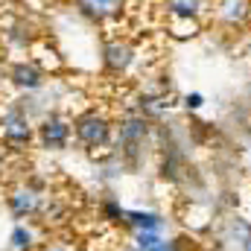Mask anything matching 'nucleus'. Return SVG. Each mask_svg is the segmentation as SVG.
I'll list each match as a JSON object with an SVG mask.
<instances>
[{"label": "nucleus", "instance_id": "obj_1", "mask_svg": "<svg viewBox=\"0 0 251 251\" xmlns=\"http://www.w3.org/2000/svg\"><path fill=\"white\" fill-rule=\"evenodd\" d=\"M152 131H155L152 120L143 117L140 111H128L126 117H120V123L114 126V146H117V155L126 167H131V170L140 167Z\"/></svg>", "mask_w": 251, "mask_h": 251}, {"label": "nucleus", "instance_id": "obj_2", "mask_svg": "<svg viewBox=\"0 0 251 251\" xmlns=\"http://www.w3.org/2000/svg\"><path fill=\"white\" fill-rule=\"evenodd\" d=\"M73 137L88 152L108 149L114 143V120L102 108H88V111L73 117Z\"/></svg>", "mask_w": 251, "mask_h": 251}, {"label": "nucleus", "instance_id": "obj_3", "mask_svg": "<svg viewBox=\"0 0 251 251\" xmlns=\"http://www.w3.org/2000/svg\"><path fill=\"white\" fill-rule=\"evenodd\" d=\"M0 140L12 152H24L35 140V126L29 120V111H26L24 100H15V102H9L3 108V114H0Z\"/></svg>", "mask_w": 251, "mask_h": 251}, {"label": "nucleus", "instance_id": "obj_4", "mask_svg": "<svg viewBox=\"0 0 251 251\" xmlns=\"http://www.w3.org/2000/svg\"><path fill=\"white\" fill-rule=\"evenodd\" d=\"M47 193L41 190L38 178H29V181H18L6 190V207L15 219H35L44 213L47 207Z\"/></svg>", "mask_w": 251, "mask_h": 251}, {"label": "nucleus", "instance_id": "obj_5", "mask_svg": "<svg viewBox=\"0 0 251 251\" xmlns=\"http://www.w3.org/2000/svg\"><path fill=\"white\" fill-rule=\"evenodd\" d=\"M164 12L170 18V32L176 38H190L201 29L207 0H164Z\"/></svg>", "mask_w": 251, "mask_h": 251}, {"label": "nucleus", "instance_id": "obj_6", "mask_svg": "<svg viewBox=\"0 0 251 251\" xmlns=\"http://www.w3.org/2000/svg\"><path fill=\"white\" fill-rule=\"evenodd\" d=\"M137 47L134 41H128L123 35H114V38H105L102 41V67L105 73L111 76H126L131 73V67L137 64Z\"/></svg>", "mask_w": 251, "mask_h": 251}, {"label": "nucleus", "instance_id": "obj_7", "mask_svg": "<svg viewBox=\"0 0 251 251\" xmlns=\"http://www.w3.org/2000/svg\"><path fill=\"white\" fill-rule=\"evenodd\" d=\"M73 137V120H67L62 111H50L44 114L35 126V140L41 143V149H67Z\"/></svg>", "mask_w": 251, "mask_h": 251}, {"label": "nucleus", "instance_id": "obj_8", "mask_svg": "<svg viewBox=\"0 0 251 251\" xmlns=\"http://www.w3.org/2000/svg\"><path fill=\"white\" fill-rule=\"evenodd\" d=\"M6 79H9V85H15V88L24 91V94H35V91L44 88L47 70L35 62V59H18V62H9Z\"/></svg>", "mask_w": 251, "mask_h": 251}, {"label": "nucleus", "instance_id": "obj_9", "mask_svg": "<svg viewBox=\"0 0 251 251\" xmlns=\"http://www.w3.org/2000/svg\"><path fill=\"white\" fill-rule=\"evenodd\" d=\"M213 21L225 29H246L251 24V0H216Z\"/></svg>", "mask_w": 251, "mask_h": 251}, {"label": "nucleus", "instance_id": "obj_10", "mask_svg": "<svg viewBox=\"0 0 251 251\" xmlns=\"http://www.w3.org/2000/svg\"><path fill=\"white\" fill-rule=\"evenodd\" d=\"M79 15L88 18L91 24H111L123 15L126 0H73Z\"/></svg>", "mask_w": 251, "mask_h": 251}, {"label": "nucleus", "instance_id": "obj_11", "mask_svg": "<svg viewBox=\"0 0 251 251\" xmlns=\"http://www.w3.org/2000/svg\"><path fill=\"white\" fill-rule=\"evenodd\" d=\"M0 38L9 50H32L35 44V32L26 24V18H6L0 26Z\"/></svg>", "mask_w": 251, "mask_h": 251}, {"label": "nucleus", "instance_id": "obj_12", "mask_svg": "<svg viewBox=\"0 0 251 251\" xmlns=\"http://www.w3.org/2000/svg\"><path fill=\"white\" fill-rule=\"evenodd\" d=\"M126 225L131 231H161L164 219L152 210H126Z\"/></svg>", "mask_w": 251, "mask_h": 251}, {"label": "nucleus", "instance_id": "obj_13", "mask_svg": "<svg viewBox=\"0 0 251 251\" xmlns=\"http://www.w3.org/2000/svg\"><path fill=\"white\" fill-rule=\"evenodd\" d=\"M9 243H12L15 251H35V234H32V228H26V225H15Z\"/></svg>", "mask_w": 251, "mask_h": 251}, {"label": "nucleus", "instance_id": "obj_14", "mask_svg": "<svg viewBox=\"0 0 251 251\" xmlns=\"http://www.w3.org/2000/svg\"><path fill=\"white\" fill-rule=\"evenodd\" d=\"M100 210H102V219H105V222L126 225V210L120 207V201H114V199H105V201L100 204Z\"/></svg>", "mask_w": 251, "mask_h": 251}, {"label": "nucleus", "instance_id": "obj_15", "mask_svg": "<svg viewBox=\"0 0 251 251\" xmlns=\"http://www.w3.org/2000/svg\"><path fill=\"white\" fill-rule=\"evenodd\" d=\"M35 251H79V246L70 237H50V240H44Z\"/></svg>", "mask_w": 251, "mask_h": 251}, {"label": "nucleus", "instance_id": "obj_16", "mask_svg": "<svg viewBox=\"0 0 251 251\" xmlns=\"http://www.w3.org/2000/svg\"><path fill=\"white\" fill-rule=\"evenodd\" d=\"M201 105H204V97H201V94H196V91H193V94L184 97V108H187V111H199Z\"/></svg>", "mask_w": 251, "mask_h": 251}, {"label": "nucleus", "instance_id": "obj_17", "mask_svg": "<svg viewBox=\"0 0 251 251\" xmlns=\"http://www.w3.org/2000/svg\"><path fill=\"white\" fill-rule=\"evenodd\" d=\"M243 251H251V237L246 240V243H243Z\"/></svg>", "mask_w": 251, "mask_h": 251}, {"label": "nucleus", "instance_id": "obj_18", "mask_svg": "<svg viewBox=\"0 0 251 251\" xmlns=\"http://www.w3.org/2000/svg\"><path fill=\"white\" fill-rule=\"evenodd\" d=\"M249 105H251V85H249Z\"/></svg>", "mask_w": 251, "mask_h": 251}]
</instances>
